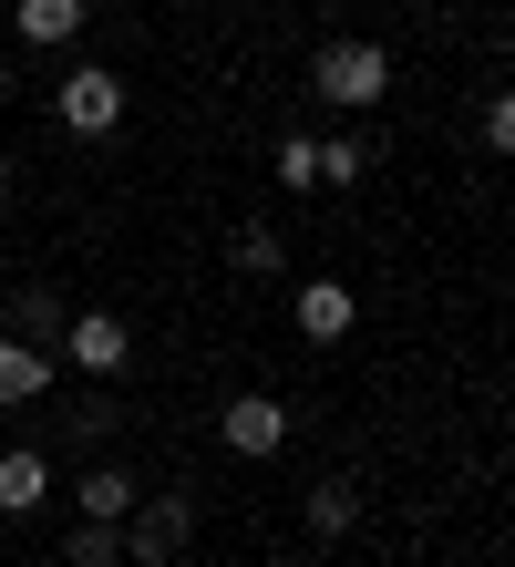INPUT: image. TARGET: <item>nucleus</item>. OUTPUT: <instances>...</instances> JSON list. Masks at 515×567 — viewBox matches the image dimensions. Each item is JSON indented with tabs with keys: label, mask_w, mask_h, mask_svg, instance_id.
Returning <instances> with one entry per match:
<instances>
[{
	"label": "nucleus",
	"mask_w": 515,
	"mask_h": 567,
	"mask_svg": "<svg viewBox=\"0 0 515 567\" xmlns=\"http://www.w3.org/2000/svg\"><path fill=\"white\" fill-rule=\"evenodd\" d=\"M309 93H320V104H340V114H371V104L392 93V52L361 42V31H340V42L309 52Z\"/></svg>",
	"instance_id": "f257e3e1"
},
{
	"label": "nucleus",
	"mask_w": 515,
	"mask_h": 567,
	"mask_svg": "<svg viewBox=\"0 0 515 567\" xmlns=\"http://www.w3.org/2000/svg\"><path fill=\"white\" fill-rule=\"evenodd\" d=\"M186 547H196V495L165 485V495H134L124 506V567H176Z\"/></svg>",
	"instance_id": "f03ea898"
},
{
	"label": "nucleus",
	"mask_w": 515,
	"mask_h": 567,
	"mask_svg": "<svg viewBox=\"0 0 515 567\" xmlns=\"http://www.w3.org/2000/svg\"><path fill=\"white\" fill-rule=\"evenodd\" d=\"M52 114H62V135H114V124H124V73H114V62H73V73H62L52 83Z\"/></svg>",
	"instance_id": "7ed1b4c3"
},
{
	"label": "nucleus",
	"mask_w": 515,
	"mask_h": 567,
	"mask_svg": "<svg viewBox=\"0 0 515 567\" xmlns=\"http://www.w3.org/2000/svg\"><path fill=\"white\" fill-rule=\"evenodd\" d=\"M52 351L73 361V372H93V382H124V361H134V330H124L114 310H73Z\"/></svg>",
	"instance_id": "20e7f679"
},
{
	"label": "nucleus",
	"mask_w": 515,
	"mask_h": 567,
	"mask_svg": "<svg viewBox=\"0 0 515 567\" xmlns=\"http://www.w3.org/2000/svg\"><path fill=\"white\" fill-rule=\"evenodd\" d=\"M289 330H299V341H351V330H361V299H351V279H299L289 289Z\"/></svg>",
	"instance_id": "39448f33"
},
{
	"label": "nucleus",
	"mask_w": 515,
	"mask_h": 567,
	"mask_svg": "<svg viewBox=\"0 0 515 567\" xmlns=\"http://www.w3.org/2000/svg\"><path fill=\"white\" fill-rule=\"evenodd\" d=\"M217 433H227V454L268 464V454H289V403H279V392H237V403L217 413Z\"/></svg>",
	"instance_id": "423d86ee"
},
{
	"label": "nucleus",
	"mask_w": 515,
	"mask_h": 567,
	"mask_svg": "<svg viewBox=\"0 0 515 567\" xmlns=\"http://www.w3.org/2000/svg\"><path fill=\"white\" fill-rule=\"evenodd\" d=\"M83 21H93V0H11L21 52H73V42H83Z\"/></svg>",
	"instance_id": "0eeeda50"
},
{
	"label": "nucleus",
	"mask_w": 515,
	"mask_h": 567,
	"mask_svg": "<svg viewBox=\"0 0 515 567\" xmlns=\"http://www.w3.org/2000/svg\"><path fill=\"white\" fill-rule=\"evenodd\" d=\"M21 403H52V351L0 330V413H21Z\"/></svg>",
	"instance_id": "6e6552de"
},
{
	"label": "nucleus",
	"mask_w": 515,
	"mask_h": 567,
	"mask_svg": "<svg viewBox=\"0 0 515 567\" xmlns=\"http://www.w3.org/2000/svg\"><path fill=\"white\" fill-rule=\"evenodd\" d=\"M42 506H52V454L11 444V454H0V516H42Z\"/></svg>",
	"instance_id": "1a4fd4ad"
},
{
	"label": "nucleus",
	"mask_w": 515,
	"mask_h": 567,
	"mask_svg": "<svg viewBox=\"0 0 515 567\" xmlns=\"http://www.w3.org/2000/svg\"><path fill=\"white\" fill-rule=\"evenodd\" d=\"M299 526H309L320 547H340V537L361 526V485H351V475H320V485L299 495Z\"/></svg>",
	"instance_id": "9d476101"
},
{
	"label": "nucleus",
	"mask_w": 515,
	"mask_h": 567,
	"mask_svg": "<svg viewBox=\"0 0 515 567\" xmlns=\"http://www.w3.org/2000/svg\"><path fill=\"white\" fill-rule=\"evenodd\" d=\"M134 464H83V485H73V516H103V526H124V506H134Z\"/></svg>",
	"instance_id": "9b49d317"
},
{
	"label": "nucleus",
	"mask_w": 515,
	"mask_h": 567,
	"mask_svg": "<svg viewBox=\"0 0 515 567\" xmlns=\"http://www.w3.org/2000/svg\"><path fill=\"white\" fill-rule=\"evenodd\" d=\"M309 165H320V186H371V135H309Z\"/></svg>",
	"instance_id": "f8f14e48"
},
{
	"label": "nucleus",
	"mask_w": 515,
	"mask_h": 567,
	"mask_svg": "<svg viewBox=\"0 0 515 567\" xmlns=\"http://www.w3.org/2000/svg\"><path fill=\"white\" fill-rule=\"evenodd\" d=\"M62 320H73V310H62V289H52V279H42V289H11V330H21V341H42V351H52V341H62Z\"/></svg>",
	"instance_id": "ddd939ff"
},
{
	"label": "nucleus",
	"mask_w": 515,
	"mask_h": 567,
	"mask_svg": "<svg viewBox=\"0 0 515 567\" xmlns=\"http://www.w3.org/2000/svg\"><path fill=\"white\" fill-rule=\"evenodd\" d=\"M62 567H124V526L73 516V526H62Z\"/></svg>",
	"instance_id": "4468645a"
},
{
	"label": "nucleus",
	"mask_w": 515,
	"mask_h": 567,
	"mask_svg": "<svg viewBox=\"0 0 515 567\" xmlns=\"http://www.w3.org/2000/svg\"><path fill=\"white\" fill-rule=\"evenodd\" d=\"M227 258H237V269H248V279H279V269H289V238H279V227H268V217H248V227H237V238H227Z\"/></svg>",
	"instance_id": "2eb2a0df"
},
{
	"label": "nucleus",
	"mask_w": 515,
	"mask_h": 567,
	"mask_svg": "<svg viewBox=\"0 0 515 567\" xmlns=\"http://www.w3.org/2000/svg\"><path fill=\"white\" fill-rule=\"evenodd\" d=\"M279 186H289V196H320V165H309V135H279Z\"/></svg>",
	"instance_id": "dca6fc26"
},
{
	"label": "nucleus",
	"mask_w": 515,
	"mask_h": 567,
	"mask_svg": "<svg viewBox=\"0 0 515 567\" xmlns=\"http://www.w3.org/2000/svg\"><path fill=\"white\" fill-rule=\"evenodd\" d=\"M62 423H73V433H83V444H103V433H114V403H103V392H83V403H73V413H62Z\"/></svg>",
	"instance_id": "f3484780"
},
{
	"label": "nucleus",
	"mask_w": 515,
	"mask_h": 567,
	"mask_svg": "<svg viewBox=\"0 0 515 567\" xmlns=\"http://www.w3.org/2000/svg\"><path fill=\"white\" fill-rule=\"evenodd\" d=\"M474 135H485V155H505V145H515V104H505V93L485 104V124H474Z\"/></svg>",
	"instance_id": "a211bd4d"
},
{
	"label": "nucleus",
	"mask_w": 515,
	"mask_h": 567,
	"mask_svg": "<svg viewBox=\"0 0 515 567\" xmlns=\"http://www.w3.org/2000/svg\"><path fill=\"white\" fill-rule=\"evenodd\" d=\"M11 176H21V165H11V145H0V196H11Z\"/></svg>",
	"instance_id": "6ab92c4d"
},
{
	"label": "nucleus",
	"mask_w": 515,
	"mask_h": 567,
	"mask_svg": "<svg viewBox=\"0 0 515 567\" xmlns=\"http://www.w3.org/2000/svg\"><path fill=\"white\" fill-rule=\"evenodd\" d=\"M11 93H21V73H11V62H0V104H11Z\"/></svg>",
	"instance_id": "aec40b11"
},
{
	"label": "nucleus",
	"mask_w": 515,
	"mask_h": 567,
	"mask_svg": "<svg viewBox=\"0 0 515 567\" xmlns=\"http://www.w3.org/2000/svg\"><path fill=\"white\" fill-rule=\"evenodd\" d=\"M330 11H351V0H330Z\"/></svg>",
	"instance_id": "412c9836"
}]
</instances>
